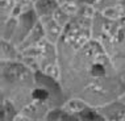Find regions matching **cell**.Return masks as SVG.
<instances>
[{"mask_svg": "<svg viewBox=\"0 0 125 121\" xmlns=\"http://www.w3.org/2000/svg\"><path fill=\"white\" fill-rule=\"evenodd\" d=\"M38 21H40V24H41L42 29H43L45 38L48 40L50 43L57 45V43L59 42L61 37H62L63 28L55 21V20H54L53 15H52V16H45V17L38 19Z\"/></svg>", "mask_w": 125, "mask_h": 121, "instance_id": "cell-1", "label": "cell"}, {"mask_svg": "<svg viewBox=\"0 0 125 121\" xmlns=\"http://www.w3.org/2000/svg\"><path fill=\"white\" fill-rule=\"evenodd\" d=\"M45 38V34H43V29L41 24H40V21L36 24V26L30 30V33L28 36L24 38V41H22L20 45L17 46L20 51H22V50L28 49V48H32V46L37 45V43H40L42 41V40Z\"/></svg>", "mask_w": 125, "mask_h": 121, "instance_id": "cell-2", "label": "cell"}, {"mask_svg": "<svg viewBox=\"0 0 125 121\" xmlns=\"http://www.w3.org/2000/svg\"><path fill=\"white\" fill-rule=\"evenodd\" d=\"M57 8H58V3L55 0H36L34 3V12L38 19L52 16Z\"/></svg>", "mask_w": 125, "mask_h": 121, "instance_id": "cell-3", "label": "cell"}, {"mask_svg": "<svg viewBox=\"0 0 125 121\" xmlns=\"http://www.w3.org/2000/svg\"><path fill=\"white\" fill-rule=\"evenodd\" d=\"M1 60H21V51L11 41L1 40Z\"/></svg>", "mask_w": 125, "mask_h": 121, "instance_id": "cell-4", "label": "cell"}, {"mask_svg": "<svg viewBox=\"0 0 125 121\" xmlns=\"http://www.w3.org/2000/svg\"><path fill=\"white\" fill-rule=\"evenodd\" d=\"M17 0H0V13H1V24L12 17L15 12Z\"/></svg>", "mask_w": 125, "mask_h": 121, "instance_id": "cell-5", "label": "cell"}, {"mask_svg": "<svg viewBox=\"0 0 125 121\" xmlns=\"http://www.w3.org/2000/svg\"><path fill=\"white\" fill-rule=\"evenodd\" d=\"M83 108H86V101H83V100H78V99L69 100V101L63 105V109H65L69 115H74V113L80 112Z\"/></svg>", "mask_w": 125, "mask_h": 121, "instance_id": "cell-6", "label": "cell"}, {"mask_svg": "<svg viewBox=\"0 0 125 121\" xmlns=\"http://www.w3.org/2000/svg\"><path fill=\"white\" fill-rule=\"evenodd\" d=\"M53 17H54V20H55V21L58 22V24H59L61 26H62L63 29H65L66 26L69 25L70 22H71V20H73V19L70 17L69 15H67V13L63 12L62 9L59 8V7L55 9V11H54V13H53Z\"/></svg>", "mask_w": 125, "mask_h": 121, "instance_id": "cell-7", "label": "cell"}, {"mask_svg": "<svg viewBox=\"0 0 125 121\" xmlns=\"http://www.w3.org/2000/svg\"><path fill=\"white\" fill-rule=\"evenodd\" d=\"M55 1L58 3V7H59V5H62V4H66V3H74V1H79V0H55Z\"/></svg>", "mask_w": 125, "mask_h": 121, "instance_id": "cell-8", "label": "cell"}, {"mask_svg": "<svg viewBox=\"0 0 125 121\" xmlns=\"http://www.w3.org/2000/svg\"><path fill=\"white\" fill-rule=\"evenodd\" d=\"M80 3H82V4H92L94 5V3L96 1V0H79Z\"/></svg>", "mask_w": 125, "mask_h": 121, "instance_id": "cell-9", "label": "cell"}, {"mask_svg": "<svg viewBox=\"0 0 125 121\" xmlns=\"http://www.w3.org/2000/svg\"><path fill=\"white\" fill-rule=\"evenodd\" d=\"M120 100H123V101H121V103H125V93H124V95L120 97Z\"/></svg>", "mask_w": 125, "mask_h": 121, "instance_id": "cell-10", "label": "cell"}]
</instances>
